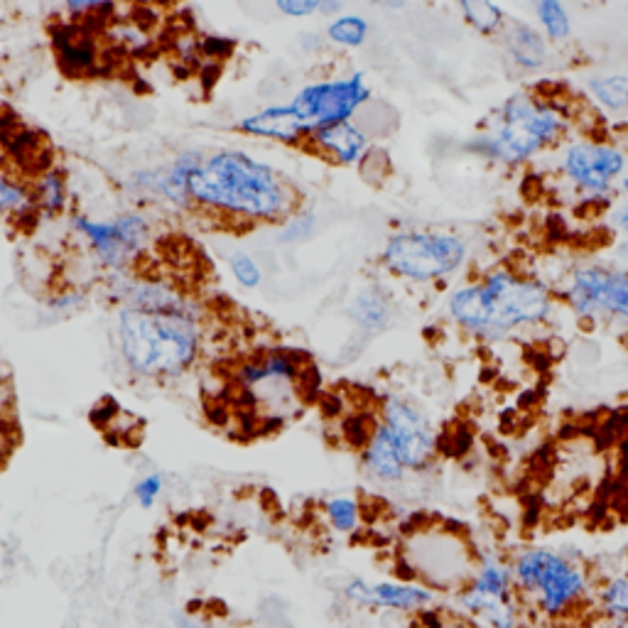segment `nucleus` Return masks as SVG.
<instances>
[{
	"label": "nucleus",
	"instance_id": "f03ea898",
	"mask_svg": "<svg viewBox=\"0 0 628 628\" xmlns=\"http://www.w3.org/2000/svg\"><path fill=\"white\" fill-rule=\"evenodd\" d=\"M555 288L513 265H494L479 278L457 283L445 297L449 322L481 344H498L552 322Z\"/></svg>",
	"mask_w": 628,
	"mask_h": 628
},
{
	"label": "nucleus",
	"instance_id": "f704fd0d",
	"mask_svg": "<svg viewBox=\"0 0 628 628\" xmlns=\"http://www.w3.org/2000/svg\"><path fill=\"white\" fill-rule=\"evenodd\" d=\"M614 256H616V261H619V263L628 265V238H621V241L616 243Z\"/></svg>",
	"mask_w": 628,
	"mask_h": 628
},
{
	"label": "nucleus",
	"instance_id": "9b49d317",
	"mask_svg": "<svg viewBox=\"0 0 628 628\" xmlns=\"http://www.w3.org/2000/svg\"><path fill=\"white\" fill-rule=\"evenodd\" d=\"M378 420L393 437L405 469L425 471L435 462L437 452H440V435H437L430 415L415 400L398 393L386 395L381 400Z\"/></svg>",
	"mask_w": 628,
	"mask_h": 628
},
{
	"label": "nucleus",
	"instance_id": "4468645a",
	"mask_svg": "<svg viewBox=\"0 0 628 628\" xmlns=\"http://www.w3.org/2000/svg\"><path fill=\"white\" fill-rule=\"evenodd\" d=\"M371 148V138H368V133L356 121H344L327 128H319V131H314L302 143V150H312L322 160H327L329 165L337 167L361 165L371 155Z\"/></svg>",
	"mask_w": 628,
	"mask_h": 628
},
{
	"label": "nucleus",
	"instance_id": "423d86ee",
	"mask_svg": "<svg viewBox=\"0 0 628 628\" xmlns=\"http://www.w3.org/2000/svg\"><path fill=\"white\" fill-rule=\"evenodd\" d=\"M471 243L452 229H400L381 248V268L410 285H442L471 263Z\"/></svg>",
	"mask_w": 628,
	"mask_h": 628
},
{
	"label": "nucleus",
	"instance_id": "20e7f679",
	"mask_svg": "<svg viewBox=\"0 0 628 628\" xmlns=\"http://www.w3.org/2000/svg\"><path fill=\"white\" fill-rule=\"evenodd\" d=\"M572 113L555 96L533 89L513 91L484 118L464 150L489 165L518 170L572 138Z\"/></svg>",
	"mask_w": 628,
	"mask_h": 628
},
{
	"label": "nucleus",
	"instance_id": "aec40b11",
	"mask_svg": "<svg viewBox=\"0 0 628 628\" xmlns=\"http://www.w3.org/2000/svg\"><path fill=\"white\" fill-rule=\"evenodd\" d=\"M464 25L481 37H498L508 23V13L498 0H454Z\"/></svg>",
	"mask_w": 628,
	"mask_h": 628
},
{
	"label": "nucleus",
	"instance_id": "4c0bfd02",
	"mask_svg": "<svg viewBox=\"0 0 628 628\" xmlns=\"http://www.w3.org/2000/svg\"><path fill=\"white\" fill-rule=\"evenodd\" d=\"M619 143H621V145H624V148H626V153H628V133H626V135H621V140H619Z\"/></svg>",
	"mask_w": 628,
	"mask_h": 628
},
{
	"label": "nucleus",
	"instance_id": "9d476101",
	"mask_svg": "<svg viewBox=\"0 0 628 628\" xmlns=\"http://www.w3.org/2000/svg\"><path fill=\"white\" fill-rule=\"evenodd\" d=\"M72 229L101 268L113 275L128 273L153 246L155 226L143 211H126L111 219L74 216Z\"/></svg>",
	"mask_w": 628,
	"mask_h": 628
},
{
	"label": "nucleus",
	"instance_id": "bb28decb",
	"mask_svg": "<svg viewBox=\"0 0 628 628\" xmlns=\"http://www.w3.org/2000/svg\"><path fill=\"white\" fill-rule=\"evenodd\" d=\"M314 231H317V216H314V211L300 207L297 211H292L288 219L278 226V238L283 243H292L295 246V243L310 241Z\"/></svg>",
	"mask_w": 628,
	"mask_h": 628
},
{
	"label": "nucleus",
	"instance_id": "c756f323",
	"mask_svg": "<svg viewBox=\"0 0 628 628\" xmlns=\"http://www.w3.org/2000/svg\"><path fill=\"white\" fill-rule=\"evenodd\" d=\"M160 494H162V476L160 474L143 476V479H140L133 489L135 501H138V506L145 508V511L155 506Z\"/></svg>",
	"mask_w": 628,
	"mask_h": 628
},
{
	"label": "nucleus",
	"instance_id": "7ed1b4c3",
	"mask_svg": "<svg viewBox=\"0 0 628 628\" xmlns=\"http://www.w3.org/2000/svg\"><path fill=\"white\" fill-rule=\"evenodd\" d=\"M189 207L229 224L280 226L300 209L295 187L273 165L243 150L202 153L187 180Z\"/></svg>",
	"mask_w": 628,
	"mask_h": 628
},
{
	"label": "nucleus",
	"instance_id": "39448f33",
	"mask_svg": "<svg viewBox=\"0 0 628 628\" xmlns=\"http://www.w3.org/2000/svg\"><path fill=\"white\" fill-rule=\"evenodd\" d=\"M373 89L364 72L346 77L319 79L297 91L288 104H275L238 121V131L253 138L278 140V143L300 145L319 128L334 123L354 121L368 101Z\"/></svg>",
	"mask_w": 628,
	"mask_h": 628
},
{
	"label": "nucleus",
	"instance_id": "c9c22d12",
	"mask_svg": "<svg viewBox=\"0 0 628 628\" xmlns=\"http://www.w3.org/2000/svg\"><path fill=\"white\" fill-rule=\"evenodd\" d=\"M376 3L386 10H403L410 0H376Z\"/></svg>",
	"mask_w": 628,
	"mask_h": 628
},
{
	"label": "nucleus",
	"instance_id": "0eeeda50",
	"mask_svg": "<svg viewBox=\"0 0 628 628\" xmlns=\"http://www.w3.org/2000/svg\"><path fill=\"white\" fill-rule=\"evenodd\" d=\"M513 587L521 604H530L545 619H562L587 602V570L550 548H525L511 560Z\"/></svg>",
	"mask_w": 628,
	"mask_h": 628
},
{
	"label": "nucleus",
	"instance_id": "f8f14e48",
	"mask_svg": "<svg viewBox=\"0 0 628 628\" xmlns=\"http://www.w3.org/2000/svg\"><path fill=\"white\" fill-rule=\"evenodd\" d=\"M486 602H521L513 587V570L511 562L503 560L494 550H484L476 555L474 575L457 592V604L464 614L474 619L481 604Z\"/></svg>",
	"mask_w": 628,
	"mask_h": 628
},
{
	"label": "nucleus",
	"instance_id": "6ab92c4d",
	"mask_svg": "<svg viewBox=\"0 0 628 628\" xmlns=\"http://www.w3.org/2000/svg\"><path fill=\"white\" fill-rule=\"evenodd\" d=\"M535 27L550 45H565L572 37V15L565 0H528Z\"/></svg>",
	"mask_w": 628,
	"mask_h": 628
},
{
	"label": "nucleus",
	"instance_id": "f257e3e1",
	"mask_svg": "<svg viewBox=\"0 0 628 628\" xmlns=\"http://www.w3.org/2000/svg\"><path fill=\"white\" fill-rule=\"evenodd\" d=\"M118 351L133 376L167 381L187 373L202 351V310L167 280L128 278L118 288Z\"/></svg>",
	"mask_w": 628,
	"mask_h": 628
},
{
	"label": "nucleus",
	"instance_id": "7c9ffc66",
	"mask_svg": "<svg viewBox=\"0 0 628 628\" xmlns=\"http://www.w3.org/2000/svg\"><path fill=\"white\" fill-rule=\"evenodd\" d=\"M275 8L285 15V18H312L319 15L322 0H275Z\"/></svg>",
	"mask_w": 628,
	"mask_h": 628
},
{
	"label": "nucleus",
	"instance_id": "6e6552de",
	"mask_svg": "<svg viewBox=\"0 0 628 628\" xmlns=\"http://www.w3.org/2000/svg\"><path fill=\"white\" fill-rule=\"evenodd\" d=\"M555 295L577 322L609 324L628 332V265L606 261L572 265Z\"/></svg>",
	"mask_w": 628,
	"mask_h": 628
},
{
	"label": "nucleus",
	"instance_id": "5701e85b",
	"mask_svg": "<svg viewBox=\"0 0 628 628\" xmlns=\"http://www.w3.org/2000/svg\"><path fill=\"white\" fill-rule=\"evenodd\" d=\"M599 611L616 628L628 626V575L609 577L597 592Z\"/></svg>",
	"mask_w": 628,
	"mask_h": 628
},
{
	"label": "nucleus",
	"instance_id": "a211bd4d",
	"mask_svg": "<svg viewBox=\"0 0 628 628\" xmlns=\"http://www.w3.org/2000/svg\"><path fill=\"white\" fill-rule=\"evenodd\" d=\"M351 322L356 324V329L366 334V337H376V334L386 332L393 322V302L376 285H368V288L359 290L351 297L349 307H346Z\"/></svg>",
	"mask_w": 628,
	"mask_h": 628
},
{
	"label": "nucleus",
	"instance_id": "dca6fc26",
	"mask_svg": "<svg viewBox=\"0 0 628 628\" xmlns=\"http://www.w3.org/2000/svg\"><path fill=\"white\" fill-rule=\"evenodd\" d=\"M584 94L592 106L616 123H628V67L589 74Z\"/></svg>",
	"mask_w": 628,
	"mask_h": 628
},
{
	"label": "nucleus",
	"instance_id": "cd10ccee",
	"mask_svg": "<svg viewBox=\"0 0 628 628\" xmlns=\"http://www.w3.org/2000/svg\"><path fill=\"white\" fill-rule=\"evenodd\" d=\"M229 270L241 288L256 290L263 283V270L256 258L246 251H236L229 256Z\"/></svg>",
	"mask_w": 628,
	"mask_h": 628
},
{
	"label": "nucleus",
	"instance_id": "c85d7f7f",
	"mask_svg": "<svg viewBox=\"0 0 628 628\" xmlns=\"http://www.w3.org/2000/svg\"><path fill=\"white\" fill-rule=\"evenodd\" d=\"M118 3H131V5H155L160 0H64L69 13L74 15H91V13H99V10L111 8V5Z\"/></svg>",
	"mask_w": 628,
	"mask_h": 628
},
{
	"label": "nucleus",
	"instance_id": "e433bc0d",
	"mask_svg": "<svg viewBox=\"0 0 628 628\" xmlns=\"http://www.w3.org/2000/svg\"><path fill=\"white\" fill-rule=\"evenodd\" d=\"M619 194L621 197H624V202H628V172L624 177H621V182H619Z\"/></svg>",
	"mask_w": 628,
	"mask_h": 628
},
{
	"label": "nucleus",
	"instance_id": "4be33fe9",
	"mask_svg": "<svg viewBox=\"0 0 628 628\" xmlns=\"http://www.w3.org/2000/svg\"><path fill=\"white\" fill-rule=\"evenodd\" d=\"M32 194H35V209L45 211V214L57 216L67 209L69 202V187L67 177L57 167H45L40 175L32 180Z\"/></svg>",
	"mask_w": 628,
	"mask_h": 628
},
{
	"label": "nucleus",
	"instance_id": "a878e982",
	"mask_svg": "<svg viewBox=\"0 0 628 628\" xmlns=\"http://www.w3.org/2000/svg\"><path fill=\"white\" fill-rule=\"evenodd\" d=\"M324 516H327L329 525H332L337 533H354L361 525V506L359 501L349 496H337L329 498L324 503Z\"/></svg>",
	"mask_w": 628,
	"mask_h": 628
},
{
	"label": "nucleus",
	"instance_id": "58836bf2",
	"mask_svg": "<svg viewBox=\"0 0 628 628\" xmlns=\"http://www.w3.org/2000/svg\"><path fill=\"white\" fill-rule=\"evenodd\" d=\"M0 418H3V415H0Z\"/></svg>",
	"mask_w": 628,
	"mask_h": 628
},
{
	"label": "nucleus",
	"instance_id": "412c9836",
	"mask_svg": "<svg viewBox=\"0 0 628 628\" xmlns=\"http://www.w3.org/2000/svg\"><path fill=\"white\" fill-rule=\"evenodd\" d=\"M30 209H35L32 182L23 180L13 167L0 165V219H13Z\"/></svg>",
	"mask_w": 628,
	"mask_h": 628
},
{
	"label": "nucleus",
	"instance_id": "393cba45",
	"mask_svg": "<svg viewBox=\"0 0 628 628\" xmlns=\"http://www.w3.org/2000/svg\"><path fill=\"white\" fill-rule=\"evenodd\" d=\"M59 64L72 74H86L99 67V50L89 37H69L64 45H57Z\"/></svg>",
	"mask_w": 628,
	"mask_h": 628
},
{
	"label": "nucleus",
	"instance_id": "72a5a7b5",
	"mask_svg": "<svg viewBox=\"0 0 628 628\" xmlns=\"http://www.w3.org/2000/svg\"><path fill=\"white\" fill-rule=\"evenodd\" d=\"M341 10H344V3H341V0H322L319 15H334V18H339Z\"/></svg>",
	"mask_w": 628,
	"mask_h": 628
},
{
	"label": "nucleus",
	"instance_id": "2eb2a0df",
	"mask_svg": "<svg viewBox=\"0 0 628 628\" xmlns=\"http://www.w3.org/2000/svg\"><path fill=\"white\" fill-rule=\"evenodd\" d=\"M501 42V50L506 62L521 74H538L548 67L550 62V42L545 40L543 32L533 23L521 18H508L503 25L501 35L496 37Z\"/></svg>",
	"mask_w": 628,
	"mask_h": 628
},
{
	"label": "nucleus",
	"instance_id": "473e14b6",
	"mask_svg": "<svg viewBox=\"0 0 628 628\" xmlns=\"http://www.w3.org/2000/svg\"><path fill=\"white\" fill-rule=\"evenodd\" d=\"M609 221H611V226H614V231H619L621 236L628 238V202L616 204V207L611 209Z\"/></svg>",
	"mask_w": 628,
	"mask_h": 628
},
{
	"label": "nucleus",
	"instance_id": "1a4fd4ad",
	"mask_svg": "<svg viewBox=\"0 0 628 628\" xmlns=\"http://www.w3.org/2000/svg\"><path fill=\"white\" fill-rule=\"evenodd\" d=\"M562 182L589 204H611L628 172V153L619 140L572 135L555 150Z\"/></svg>",
	"mask_w": 628,
	"mask_h": 628
},
{
	"label": "nucleus",
	"instance_id": "2f4dec72",
	"mask_svg": "<svg viewBox=\"0 0 628 628\" xmlns=\"http://www.w3.org/2000/svg\"><path fill=\"white\" fill-rule=\"evenodd\" d=\"M474 447V435L469 430H459V432H449V445L442 447V452L449 454V457H464V454L471 452Z\"/></svg>",
	"mask_w": 628,
	"mask_h": 628
},
{
	"label": "nucleus",
	"instance_id": "f3484780",
	"mask_svg": "<svg viewBox=\"0 0 628 628\" xmlns=\"http://www.w3.org/2000/svg\"><path fill=\"white\" fill-rule=\"evenodd\" d=\"M361 462H364L366 474L371 479L381 481V484H398L408 474L403 459H400L398 447H395L393 437L388 435L381 420H376V427H373L366 447L361 449Z\"/></svg>",
	"mask_w": 628,
	"mask_h": 628
},
{
	"label": "nucleus",
	"instance_id": "ddd939ff",
	"mask_svg": "<svg viewBox=\"0 0 628 628\" xmlns=\"http://www.w3.org/2000/svg\"><path fill=\"white\" fill-rule=\"evenodd\" d=\"M346 602L361 609H388L400 614H420L435 604V589L418 582H366V579H351L344 584Z\"/></svg>",
	"mask_w": 628,
	"mask_h": 628
},
{
	"label": "nucleus",
	"instance_id": "b1692460",
	"mask_svg": "<svg viewBox=\"0 0 628 628\" xmlns=\"http://www.w3.org/2000/svg\"><path fill=\"white\" fill-rule=\"evenodd\" d=\"M368 35H371V23L361 15H351V13H341L339 18H334L332 23L327 25V40L332 45L344 47V50H359L368 42Z\"/></svg>",
	"mask_w": 628,
	"mask_h": 628
}]
</instances>
